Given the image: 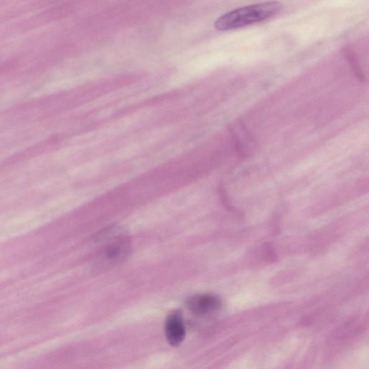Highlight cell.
Returning a JSON list of instances; mask_svg holds the SVG:
<instances>
[{
	"mask_svg": "<svg viewBox=\"0 0 369 369\" xmlns=\"http://www.w3.org/2000/svg\"><path fill=\"white\" fill-rule=\"evenodd\" d=\"M282 9L283 5L278 1L245 6L223 14L215 21L214 26L221 32L235 30L267 21L277 16Z\"/></svg>",
	"mask_w": 369,
	"mask_h": 369,
	"instance_id": "6da1fadb",
	"label": "cell"
},
{
	"mask_svg": "<svg viewBox=\"0 0 369 369\" xmlns=\"http://www.w3.org/2000/svg\"><path fill=\"white\" fill-rule=\"evenodd\" d=\"M129 241L123 235L115 236L105 245L101 254V260L107 265L120 262L126 258L129 252Z\"/></svg>",
	"mask_w": 369,
	"mask_h": 369,
	"instance_id": "7a4b0ae2",
	"label": "cell"
},
{
	"mask_svg": "<svg viewBox=\"0 0 369 369\" xmlns=\"http://www.w3.org/2000/svg\"><path fill=\"white\" fill-rule=\"evenodd\" d=\"M221 305L220 299L212 294L197 295L187 301V307L190 311L201 315H210L218 311Z\"/></svg>",
	"mask_w": 369,
	"mask_h": 369,
	"instance_id": "3957f363",
	"label": "cell"
},
{
	"mask_svg": "<svg viewBox=\"0 0 369 369\" xmlns=\"http://www.w3.org/2000/svg\"><path fill=\"white\" fill-rule=\"evenodd\" d=\"M166 335L168 343L179 346L186 337V328L183 317L179 312L171 313L166 322Z\"/></svg>",
	"mask_w": 369,
	"mask_h": 369,
	"instance_id": "277c9868",
	"label": "cell"
}]
</instances>
